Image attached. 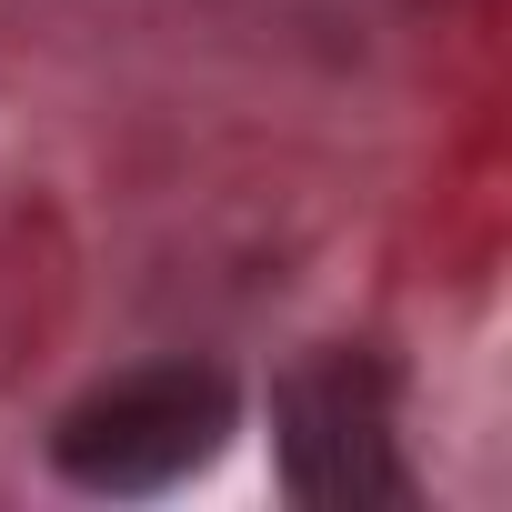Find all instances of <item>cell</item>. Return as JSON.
Returning <instances> with one entry per match:
<instances>
[{
  "label": "cell",
  "instance_id": "obj_1",
  "mask_svg": "<svg viewBox=\"0 0 512 512\" xmlns=\"http://www.w3.org/2000/svg\"><path fill=\"white\" fill-rule=\"evenodd\" d=\"M221 442H231V382L211 362H141L61 412L51 462L81 492H171Z\"/></svg>",
  "mask_w": 512,
  "mask_h": 512
},
{
  "label": "cell",
  "instance_id": "obj_2",
  "mask_svg": "<svg viewBox=\"0 0 512 512\" xmlns=\"http://www.w3.org/2000/svg\"><path fill=\"white\" fill-rule=\"evenodd\" d=\"M272 442H282V482L312 512H372V502H412L402 442H392V382L372 352H312L282 372L272 392Z\"/></svg>",
  "mask_w": 512,
  "mask_h": 512
}]
</instances>
